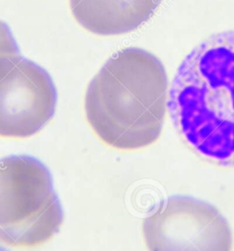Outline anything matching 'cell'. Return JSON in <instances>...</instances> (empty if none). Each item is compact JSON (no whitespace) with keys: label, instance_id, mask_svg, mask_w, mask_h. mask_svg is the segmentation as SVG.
Wrapping results in <instances>:
<instances>
[{"label":"cell","instance_id":"cell-8","mask_svg":"<svg viewBox=\"0 0 234 251\" xmlns=\"http://www.w3.org/2000/svg\"><path fill=\"white\" fill-rule=\"evenodd\" d=\"M0 251H8L6 250V249H4V248H2L1 246H0Z\"/></svg>","mask_w":234,"mask_h":251},{"label":"cell","instance_id":"cell-7","mask_svg":"<svg viewBox=\"0 0 234 251\" xmlns=\"http://www.w3.org/2000/svg\"><path fill=\"white\" fill-rule=\"evenodd\" d=\"M20 48L6 22L0 20V57L20 55Z\"/></svg>","mask_w":234,"mask_h":251},{"label":"cell","instance_id":"cell-2","mask_svg":"<svg viewBox=\"0 0 234 251\" xmlns=\"http://www.w3.org/2000/svg\"><path fill=\"white\" fill-rule=\"evenodd\" d=\"M166 69L154 54L138 48L115 53L88 86L85 113L108 146L137 150L160 137L167 108Z\"/></svg>","mask_w":234,"mask_h":251},{"label":"cell","instance_id":"cell-1","mask_svg":"<svg viewBox=\"0 0 234 251\" xmlns=\"http://www.w3.org/2000/svg\"><path fill=\"white\" fill-rule=\"evenodd\" d=\"M167 108L195 152L234 167V29L211 35L187 54L172 80Z\"/></svg>","mask_w":234,"mask_h":251},{"label":"cell","instance_id":"cell-5","mask_svg":"<svg viewBox=\"0 0 234 251\" xmlns=\"http://www.w3.org/2000/svg\"><path fill=\"white\" fill-rule=\"evenodd\" d=\"M57 89L47 71L21 55L0 57V136L30 137L53 118Z\"/></svg>","mask_w":234,"mask_h":251},{"label":"cell","instance_id":"cell-6","mask_svg":"<svg viewBox=\"0 0 234 251\" xmlns=\"http://www.w3.org/2000/svg\"><path fill=\"white\" fill-rule=\"evenodd\" d=\"M162 0H70L75 20L100 36L132 32L150 20Z\"/></svg>","mask_w":234,"mask_h":251},{"label":"cell","instance_id":"cell-3","mask_svg":"<svg viewBox=\"0 0 234 251\" xmlns=\"http://www.w3.org/2000/svg\"><path fill=\"white\" fill-rule=\"evenodd\" d=\"M63 222L47 166L32 156L0 159V241L19 248L44 244Z\"/></svg>","mask_w":234,"mask_h":251},{"label":"cell","instance_id":"cell-4","mask_svg":"<svg viewBox=\"0 0 234 251\" xmlns=\"http://www.w3.org/2000/svg\"><path fill=\"white\" fill-rule=\"evenodd\" d=\"M148 251H233L234 235L214 205L187 196L162 200L145 218Z\"/></svg>","mask_w":234,"mask_h":251}]
</instances>
